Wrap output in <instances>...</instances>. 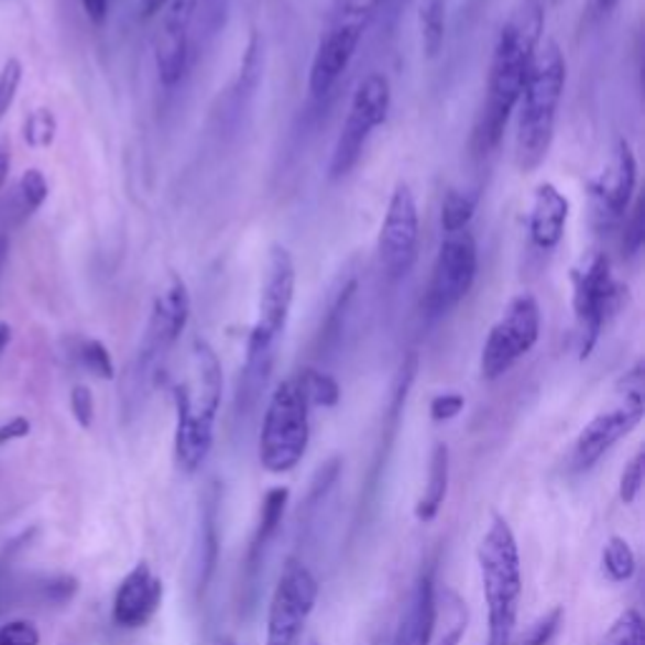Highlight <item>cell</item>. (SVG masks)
<instances>
[{"label":"cell","mask_w":645,"mask_h":645,"mask_svg":"<svg viewBox=\"0 0 645 645\" xmlns=\"http://www.w3.org/2000/svg\"><path fill=\"white\" fill-rule=\"evenodd\" d=\"M58 132V121L51 109H36L31 111L23 121V142L31 146V150H48L54 144Z\"/></svg>","instance_id":"cell-31"},{"label":"cell","mask_w":645,"mask_h":645,"mask_svg":"<svg viewBox=\"0 0 645 645\" xmlns=\"http://www.w3.org/2000/svg\"><path fill=\"white\" fill-rule=\"evenodd\" d=\"M162 580L156 578L146 562H136L132 572L121 580V586L114 595V623L127 631H136V627L150 625L156 610L162 605Z\"/></svg>","instance_id":"cell-16"},{"label":"cell","mask_w":645,"mask_h":645,"mask_svg":"<svg viewBox=\"0 0 645 645\" xmlns=\"http://www.w3.org/2000/svg\"><path fill=\"white\" fill-rule=\"evenodd\" d=\"M228 3L230 0H199L197 13L199 19H203L205 36H212V33L220 31L225 15H228Z\"/></svg>","instance_id":"cell-44"},{"label":"cell","mask_w":645,"mask_h":645,"mask_svg":"<svg viewBox=\"0 0 645 645\" xmlns=\"http://www.w3.org/2000/svg\"><path fill=\"white\" fill-rule=\"evenodd\" d=\"M391 109V84L383 74H369L353 94L351 109L336 139L334 154H330L328 174L330 179H341L359 164L373 129L381 127Z\"/></svg>","instance_id":"cell-8"},{"label":"cell","mask_w":645,"mask_h":645,"mask_svg":"<svg viewBox=\"0 0 645 645\" xmlns=\"http://www.w3.org/2000/svg\"><path fill=\"white\" fill-rule=\"evenodd\" d=\"M72 414L81 429H91L94 424V394L89 386L78 383L72 389Z\"/></svg>","instance_id":"cell-42"},{"label":"cell","mask_w":645,"mask_h":645,"mask_svg":"<svg viewBox=\"0 0 645 645\" xmlns=\"http://www.w3.org/2000/svg\"><path fill=\"white\" fill-rule=\"evenodd\" d=\"M310 441V406L298 381H281L267 401L258 457L265 472L285 474L303 461Z\"/></svg>","instance_id":"cell-6"},{"label":"cell","mask_w":645,"mask_h":645,"mask_svg":"<svg viewBox=\"0 0 645 645\" xmlns=\"http://www.w3.org/2000/svg\"><path fill=\"white\" fill-rule=\"evenodd\" d=\"M434 617H437V582L434 572H424L408 592L394 645H429Z\"/></svg>","instance_id":"cell-19"},{"label":"cell","mask_w":645,"mask_h":645,"mask_svg":"<svg viewBox=\"0 0 645 645\" xmlns=\"http://www.w3.org/2000/svg\"><path fill=\"white\" fill-rule=\"evenodd\" d=\"M189 313L192 298L187 283L179 275H170L167 285L162 287L152 305L142 348H139V373H150L172 351V346L185 334Z\"/></svg>","instance_id":"cell-12"},{"label":"cell","mask_w":645,"mask_h":645,"mask_svg":"<svg viewBox=\"0 0 645 645\" xmlns=\"http://www.w3.org/2000/svg\"><path fill=\"white\" fill-rule=\"evenodd\" d=\"M287 500H291L287 487H273V490H267V494H265L263 507H260V520H258L255 535H252V539H250L248 557H245V588H255L260 568H263V560H265V553H267V545L273 543V537L277 535V529H281V525H283Z\"/></svg>","instance_id":"cell-20"},{"label":"cell","mask_w":645,"mask_h":645,"mask_svg":"<svg viewBox=\"0 0 645 645\" xmlns=\"http://www.w3.org/2000/svg\"><path fill=\"white\" fill-rule=\"evenodd\" d=\"M469 625V608L464 598L451 588H437V617L429 645H461Z\"/></svg>","instance_id":"cell-23"},{"label":"cell","mask_w":645,"mask_h":645,"mask_svg":"<svg viewBox=\"0 0 645 645\" xmlns=\"http://www.w3.org/2000/svg\"><path fill=\"white\" fill-rule=\"evenodd\" d=\"M477 562L482 572V590L490 617L487 645H507L517 631V613L522 600V565L520 545L510 522L494 514L482 543L477 547Z\"/></svg>","instance_id":"cell-4"},{"label":"cell","mask_w":645,"mask_h":645,"mask_svg":"<svg viewBox=\"0 0 645 645\" xmlns=\"http://www.w3.org/2000/svg\"><path fill=\"white\" fill-rule=\"evenodd\" d=\"M422 46L429 58H437L447 39V0H424L418 11Z\"/></svg>","instance_id":"cell-24"},{"label":"cell","mask_w":645,"mask_h":645,"mask_svg":"<svg viewBox=\"0 0 645 645\" xmlns=\"http://www.w3.org/2000/svg\"><path fill=\"white\" fill-rule=\"evenodd\" d=\"M197 6L199 0H170L160 36L189 41V29L197 19Z\"/></svg>","instance_id":"cell-32"},{"label":"cell","mask_w":645,"mask_h":645,"mask_svg":"<svg viewBox=\"0 0 645 645\" xmlns=\"http://www.w3.org/2000/svg\"><path fill=\"white\" fill-rule=\"evenodd\" d=\"M8 172H11V154L0 150V187L6 185V179H8Z\"/></svg>","instance_id":"cell-48"},{"label":"cell","mask_w":645,"mask_h":645,"mask_svg":"<svg viewBox=\"0 0 645 645\" xmlns=\"http://www.w3.org/2000/svg\"><path fill=\"white\" fill-rule=\"evenodd\" d=\"M6 258H8V238L6 234H0V270L6 265Z\"/></svg>","instance_id":"cell-50"},{"label":"cell","mask_w":645,"mask_h":645,"mask_svg":"<svg viewBox=\"0 0 645 645\" xmlns=\"http://www.w3.org/2000/svg\"><path fill=\"white\" fill-rule=\"evenodd\" d=\"M418 250V207L412 187L398 182L389 199L386 217L379 232V260L389 277H404L412 270Z\"/></svg>","instance_id":"cell-13"},{"label":"cell","mask_w":645,"mask_h":645,"mask_svg":"<svg viewBox=\"0 0 645 645\" xmlns=\"http://www.w3.org/2000/svg\"><path fill=\"white\" fill-rule=\"evenodd\" d=\"M617 3H623V0H598V8L605 13V11H613Z\"/></svg>","instance_id":"cell-51"},{"label":"cell","mask_w":645,"mask_h":645,"mask_svg":"<svg viewBox=\"0 0 645 645\" xmlns=\"http://www.w3.org/2000/svg\"><path fill=\"white\" fill-rule=\"evenodd\" d=\"M643 472H645V451L641 449L631 461H627L623 474H621V502L623 504H633L638 500V494L643 490Z\"/></svg>","instance_id":"cell-37"},{"label":"cell","mask_w":645,"mask_h":645,"mask_svg":"<svg viewBox=\"0 0 645 645\" xmlns=\"http://www.w3.org/2000/svg\"><path fill=\"white\" fill-rule=\"evenodd\" d=\"M164 6H170V0H139V13H142V19H152Z\"/></svg>","instance_id":"cell-47"},{"label":"cell","mask_w":645,"mask_h":645,"mask_svg":"<svg viewBox=\"0 0 645 645\" xmlns=\"http://www.w3.org/2000/svg\"><path fill=\"white\" fill-rule=\"evenodd\" d=\"M11 338H13L11 326H8V322H0V353L6 351L8 343H11Z\"/></svg>","instance_id":"cell-49"},{"label":"cell","mask_w":645,"mask_h":645,"mask_svg":"<svg viewBox=\"0 0 645 645\" xmlns=\"http://www.w3.org/2000/svg\"><path fill=\"white\" fill-rule=\"evenodd\" d=\"M81 3H84L86 15H89L94 23H103V19H107L109 0H81Z\"/></svg>","instance_id":"cell-46"},{"label":"cell","mask_w":645,"mask_h":645,"mask_svg":"<svg viewBox=\"0 0 645 645\" xmlns=\"http://www.w3.org/2000/svg\"><path fill=\"white\" fill-rule=\"evenodd\" d=\"M78 592V580L74 575H56V578H51L46 586H43V595H46L48 603L54 605H66L72 603Z\"/></svg>","instance_id":"cell-41"},{"label":"cell","mask_w":645,"mask_h":645,"mask_svg":"<svg viewBox=\"0 0 645 645\" xmlns=\"http://www.w3.org/2000/svg\"><path fill=\"white\" fill-rule=\"evenodd\" d=\"M464 396L461 394H439L431 398L429 404V414H431V422L444 424V422H451V418H457L461 412H464Z\"/></svg>","instance_id":"cell-43"},{"label":"cell","mask_w":645,"mask_h":645,"mask_svg":"<svg viewBox=\"0 0 645 645\" xmlns=\"http://www.w3.org/2000/svg\"><path fill=\"white\" fill-rule=\"evenodd\" d=\"M572 308L580 328V359L586 361L603 334L608 318L621 305L623 287L615 283L608 255L595 252L572 273Z\"/></svg>","instance_id":"cell-9"},{"label":"cell","mask_w":645,"mask_h":645,"mask_svg":"<svg viewBox=\"0 0 645 645\" xmlns=\"http://www.w3.org/2000/svg\"><path fill=\"white\" fill-rule=\"evenodd\" d=\"M222 363L205 338H195L189 351V376L174 383L177 408L174 457L182 472L195 474L205 464L215 444V418L222 404Z\"/></svg>","instance_id":"cell-2"},{"label":"cell","mask_w":645,"mask_h":645,"mask_svg":"<svg viewBox=\"0 0 645 645\" xmlns=\"http://www.w3.org/2000/svg\"><path fill=\"white\" fill-rule=\"evenodd\" d=\"M449 494V447L444 441H437L431 449L429 459V479H426V490L422 500L416 502V520L422 525H429L439 517V512L447 502Z\"/></svg>","instance_id":"cell-22"},{"label":"cell","mask_w":645,"mask_h":645,"mask_svg":"<svg viewBox=\"0 0 645 645\" xmlns=\"http://www.w3.org/2000/svg\"><path fill=\"white\" fill-rule=\"evenodd\" d=\"M295 381H298L308 406L334 408L338 401H341V386H338V381L318 369H303L298 376H295Z\"/></svg>","instance_id":"cell-25"},{"label":"cell","mask_w":645,"mask_h":645,"mask_svg":"<svg viewBox=\"0 0 645 645\" xmlns=\"http://www.w3.org/2000/svg\"><path fill=\"white\" fill-rule=\"evenodd\" d=\"M31 434V422L25 416H13L8 418L6 424H0V447H6V444L11 441H19L25 439Z\"/></svg>","instance_id":"cell-45"},{"label":"cell","mask_w":645,"mask_h":645,"mask_svg":"<svg viewBox=\"0 0 645 645\" xmlns=\"http://www.w3.org/2000/svg\"><path fill=\"white\" fill-rule=\"evenodd\" d=\"M383 0H338L334 11V25H353V29L365 31Z\"/></svg>","instance_id":"cell-35"},{"label":"cell","mask_w":645,"mask_h":645,"mask_svg":"<svg viewBox=\"0 0 645 645\" xmlns=\"http://www.w3.org/2000/svg\"><path fill=\"white\" fill-rule=\"evenodd\" d=\"M265 74V41L258 31L250 33V41L245 46V56H242L240 64V78L238 89L240 94H255L260 81H263Z\"/></svg>","instance_id":"cell-28"},{"label":"cell","mask_w":645,"mask_h":645,"mask_svg":"<svg viewBox=\"0 0 645 645\" xmlns=\"http://www.w3.org/2000/svg\"><path fill=\"white\" fill-rule=\"evenodd\" d=\"M78 361H81L84 369L91 371L96 379L111 381L117 376V365L114 359H111L109 348L101 341H96V338H84V341L78 343Z\"/></svg>","instance_id":"cell-33"},{"label":"cell","mask_w":645,"mask_h":645,"mask_svg":"<svg viewBox=\"0 0 645 645\" xmlns=\"http://www.w3.org/2000/svg\"><path fill=\"white\" fill-rule=\"evenodd\" d=\"M643 394H623V401L615 408L592 418L572 444L568 457L570 472H588L595 467L617 441L625 439L643 422Z\"/></svg>","instance_id":"cell-14"},{"label":"cell","mask_w":645,"mask_h":645,"mask_svg":"<svg viewBox=\"0 0 645 645\" xmlns=\"http://www.w3.org/2000/svg\"><path fill=\"white\" fill-rule=\"evenodd\" d=\"M638 568V560H635V553L631 543L625 537L613 535L608 539L603 550V575L610 582H627L635 575Z\"/></svg>","instance_id":"cell-26"},{"label":"cell","mask_w":645,"mask_h":645,"mask_svg":"<svg viewBox=\"0 0 645 645\" xmlns=\"http://www.w3.org/2000/svg\"><path fill=\"white\" fill-rule=\"evenodd\" d=\"M600 645H645V623L635 608L623 610L608 627Z\"/></svg>","instance_id":"cell-29"},{"label":"cell","mask_w":645,"mask_h":645,"mask_svg":"<svg viewBox=\"0 0 645 645\" xmlns=\"http://www.w3.org/2000/svg\"><path fill=\"white\" fill-rule=\"evenodd\" d=\"M545 8L539 0H520L494 43L487 99L472 132L474 154H490L502 142L504 127L517 109L532 58L543 41Z\"/></svg>","instance_id":"cell-1"},{"label":"cell","mask_w":645,"mask_h":645,"mask_svg":"<svg viewBox=\"0 0 645 645\" xmlns=\"http://www.w3.org/2000/svg\"><path fill=\"white\" fill-rule=\"evenodd\" d=\"M477 195H469V192L451 189L441 203V230L444 234L461 232L469 228L472 217L477 212Z\"/></svg>","instance_id":"cell-27"},{"label":"cell","mask_w":645,"mask_h":645,"mask_svg":"<svg viewBox=\"0 0 645 645\" xmlns=\"http://www.w3.org/2000/svg\"><path fill=\"white\" fill-rule=\"evenodd\" d=\"M295 277L298 275H295L291 250L283 245L270 248L263 285H260L258 316L255 322H252L245 346V365H250V369L273 371L277 343H281L293 310Z\"/></svg>","instance_id":"cell-5"},{"label":"cell","mask_w":645,"mask_h":645,"mask_svg":"<svg viewBox=\"0 0 645 645\" xmlns=\"http://www.w3.org/2000/svg\"><path fill=\"white\" fill-rule=\"evenodd\" d=\"M23 81V66L19 58H8L3 72H0V119L6 117V111L11 109L15 101V94L21 89Z\"/></svg>","instance_id":"cell-38"},{"label":"cell","mask_w":645,"mask_h":645,"mask_svg":"<svg viewBox=\"0 0 645 645\" xmlns=\"http://www.w3.org/2000/svg\"><path fill=\"white\" fill-rule=\"evenodd\" d=\"M539 328H543V313L535 295H514L484 341L482 361H479L482 376L496 381L520 359H525L539 341Z\"/></svg>","instance_id":"cell-7"},{"label":"cell","mask_w":645,"mask_h":645,"mask_svg":"<svg viewBox=\"0 0 645 645\" xmlns=\"http://www.w3.org/2000/svg\"><path fill=\"white\" fill-rule=\"evenodd\" d=\"M643 203L638 199L631 212V220L625 222V232H623V250L627 258H635L643 250L645 242V228H643Z\"/></svg>","instance_id":"cell-40"},{"label":"cell","mask_w":645,"mask_h":645,"mask_svg":"<svg viewBox=\"0 0 645 645\" xmlns=\"http://www.w3.org/2000/svg\"><path fill=\"white\" fill-rule=\"evenodd\" d=\"M318 603V580L300 560L291 557L267 608L265 645H298L305 623Z\"/></svg>","instance_id":"cell-10"},{"label":"cell","mask_w":645,"mask_h":645,"mask_svg":"<svg viewBox=\"0 0 645 645\" xmlns=\"http://www.w3.org/2000/svg\"><path fill=\"white\" fill-rule=\"evenodd\" d=\"M228 645H234V643H228Z\"/></svg>","instance_id":"cell-52"},{"label":"cell","mask_w":645,"mask_h":645,"mask_svg":"<svg viewBox=\"0 0 645 645\" xmlns=\"http://www.w3.org/2000/svg\"><path fill=\"white\" fill-rule=\"evenodd\" d=\"M562 617H565V610L560 605L547 610L545 615H539L537 621L529 623L522 633H512L507 645H547L555 638V633L560 631Z\"/></svg>","instance_id":"cell-30"},{"label":"cell","mask_w":645,"mask_h":645,"mask_svg":"<svg viewBox=\"0 0 645 645\" xmlns=\"http://www.w3.org/2000/svg\"><path fill=\"white\" fill-rule=\"evenodd\" d=\"M570 217V199L557 189L553 182H543L537 187L529 209V240L539 250H555L565 238Z\"/></svg>","instance_id":"cell-18"},{"label":"cell","mask_w":645,"mask_h":645,"mask_svg":"<svg viewBox=\"0 0 645 645\" xmlns=\"http://www.w3.org/2000/svg\"><path fill=\"white\" fill-rule=\"evenodd\" d=\"M338 474H341V459H338V457L328 459L326 464H322V467L318 469L316 477H313V482H310L308 496H305V502H303V510H300L303 522H308V517L313 514V510L318 507V504L322 502V496H326V494L330 492V487L336 484Z\"/></svg>","instance_id":"cell-34"},{"label":"cell","mask_w":645,"mask_h":645,"mask_svg":"<svg viewBox=\"0 0 645 645\" xmlns=\"http://www.w3.org/2000/svg\"><path fill=\"white\" fill-rule=\"evenodd\" d=\"M19 192H21V205H23V212L25 215H33L39 212L43 207V203L48 199V179L46 174L41 170H25L23 177L19 182Z\"/></svg>","instance_id":"cell-36"},{"label":"cell","mask_w":645,"mask_h":645,"mask_svg":"<svg viewBox=\"0 0 645 645\" xmlns=\"http://www.w3.org/2000/svg\"><path fill=\"white\" fill-rule=\"evenodd\" d=\"M565 81H568V66H565L560 46L555 41L539 43L520 96L514 156H517V167L522 172H535L547 160L555 139V121Z\"/></svg>","instance_id":"cell-3"},{"label":"cell","mask_w":645,"mask_h":645,"mask_svg":"<svg viewBox=\"0 0 645 645\" xmlns=\"http://www.w3.org/2000/svg\"><path fill=\"white\" fill-rule=\"evenodd\" d=\"M635 185H638V162L633 146L627 144V139H617L608 170L590 185L592 215L603 228H613L623 220L631 209Z\"/></svg>","instance_id":"cell-15"},{"label":"cell","mask_w":645,"mask_h":645,"mask_svg":"<svg viewBox=\"0 0 645 645\" xmlns=\"http://www.w3.org/2000/svg\"><path fill=\"white\" fill-rule=\"evenodd\" d=\"M217 557H220V487L209 484L203 496V517H199V568H197V592L205 595L212 580Z\"/></svg>","instance_id":"cell-21"},{"label":"cell","mask_w":645,"mask_h":645,"mask_svg":"<svg viewBox=\"0 0 645 645\" xmlns=\"http://www.w3.org/2000/svg\"><path fill=\"white\" fill-rule=\"evenodd\" d=\"M479 250L472 232H451L441 240L437 263L431 267V281L426 287L424 308L429 316H447L451 308L467 298L477 281Z\"/></svg>","instance_id":"cell-11"},{"label":"cell","mask_w":645,"mask_h":645,"mask_svg":"<svg viewBox=\"0 0 645 645\" xmlns=\"http://www.w3.org/2000/svg\"><path fill=\"white\" fill-rule=\"evenodd\" d=\"M361 39H363L361 29L330 23L328 33L318 43V51L316 56H313V66H310L308 86L316 99L328 96L330 89L338 84V78L346 74V68L351 66L356 51H359Z\"/></svg>","instance_id":"cell-17"},{"label":"cell","mask_w":645,"mask_h":645,"mask_svg":"<svg viewBox=\"0 0 645 645\" xmlns=\"http://www.w3.org/2000/svg\"><path fill=\"white\" fill-rule=\"evenodd\" d=\"M0 645H41V631L31 621L0 625Z\"/></svg>","instance_id":"cell-39"}]
</instances>
